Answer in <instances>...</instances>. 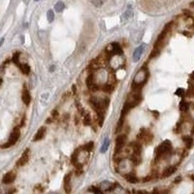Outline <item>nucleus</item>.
<instances>
[{
  "mask_svg": "<svg viewBox=\"0 0 194 194\" xmlns=\"http://www.w3.org/2000/svg\"><path fill=\"white\" fill-rule=\"evenodd\" d=\"M77 153H78V150H76L74 153H73V155H72V162H73V164H76L77 163V161H78V155H77Z\"/></svg>",
  "mask_w": 194,
  "mask_h": 194,
  "instance_id": "7c9ffc66",
  "label": "nucleus"
},
{
  "mask_svg": "<svg viewBox=\"0 0 194 194\" xmlns=\"http://www.w3.org/2000/svg\"><path fill=\"white\" fill-rule=\"evenodd\" d=\"M125 143H126L125 135H120L117 138V140H116V151L117 153H119V151L123 149Z\"/></svg>",
  "mask_w": 194,
  "mask_h": 194,
  "instance_id": "20e7f679",
  "label": "nucleus"
},
{
  "mask_svg": "<svg viewBox=\"0 0 194 194\" xmlns=\"http://www.w3.org/2000/svg\"><path fill=\"white\" fill-rule=\"evenodd\" d=\"M176 170H177V168H176L175 166H171V167H169L167 168L164 172H163L162 174V177H164V178H168L170 177L171 175H173L175 172H176Z\"/></svg>",
  "mask_w": 194,
  "mask_h": 194,
  "instance_id": "2eb2a0df",
  "label": "nucleus"
},
{
  "mask_svg": "<svg viewBox=\"0 0 194 194\" xmlns=\"http://www.w3.org/2000/svg\"><path fill=\"white\" fill-rule=\"evenodd\" d=\"M188 108H189V104L186 101H184L183 100V101L180 103V111L186 112L187 110H188Z\"/></svg>",
  "mask_w": 194,
  "mask_h": 194,
  "instance_id": "6ab92c4d",
  "label": "nucleus"
},
{
  "mask_svg": "<svg viewBox=\"0 0 194 194\" xmlns=\"http://www.w3.org/2000/svg\"><path fill=\"white\" fill-rule=\"evenodd\" d=\"M1 83H2V79L0 78V86H1Z\"/></svg>",
  "mask_w": 194,
  "mask_h": 194,
  "instance_id": "f704fd0d",
  "label": "nucleus"
},
{
  "mask_svg": "<svg viewBox=\"0 0 194 194\" xmlns=\"http://www.w3.org/2000/svg\"><path fill=\"white\" fill-rule=\"evenodd\" d=\"M70 178H71V175L67 174L64 177V189L67 193H70L71 191V184H70Z\"/></svg>",
  "mask_w": 194,
  "mask_h": 194,
  "instance_id": "4468645a",
  "label": "nucleus"
},
{
  "mask_svg": "<svg viewBox=\"0 0 194 194\" xmlns=\"http://www.w3.org/2000/svg\"><path fill=\"white\" fill-rule=\"evenodd\" d=\"M12 60H13V62L17 65V66H20V52H15L14 53V56H13V58H12Z\"/></svg>",
  "mask_w": 194,
  "mask_h": 194,
  "instance_id": "5701e85b",
  "label": "nucleus"
},
{
  "mask_svg": "<svg viewBox=\"0 0 194 194\" xmlns=\"http://www.w3.org/2000/svg\"><path fill=\"white\" fill-rule=\"evenodd\" d=\"M112 53L113 54H116V56H122V49L121 47L118 44V43H113L112 44Z\"/></svg>",
  "mask_w": 194,
  "mask_h": 194,
  "instance_id": "f8f14e48",
  "label": "nucleus"
},
{
  "mask_svg": "<svg viewBox=\"0 0 194 194\" xmlns=\"http://www.w3.org/2000/svg\"><path fill=\"white\" fill-rule=\"evenodd\" d=\"M83 124L84 125H90L91 124V118H90V116L88 114H84V118H83Z\"/></svg>",
  "mask_w": 194,
  "mask_h": 194,
  "instance_id": "a878e982",
  "label": "nucleus"
},
{
  "mask_svg": "<svg viewBox=\"0 0 194 194\" xmlns=\"http://www.w3.org/2000/svg\"><path fill=\"white\" fill-rule=\"evenodd\" d=\"M130 109H132V107L127 102H125V104H124V106L122 108V110H121V117H124L125 114L130 111Z\"/></svg>",
  "mask_w": 194,
  "mask_h": 194,
  "instance_id": "f3484780",
  "label": "nucleus"
},
{
  "mask_svg": "<svg viewBox=\"0 0 194 194\" xmlns=\"http://www.w3.org/2000/svg\"><path fill=\"white\" fill-rule=\"evenodd\" d=\"M3 42H4V38H1L0 39V48H1L2 44H3Z\"/></svg>",
  "mask_w": 194,
  "mask_h": 194,
  "instance_id": "473e14b6",
  "label": "nucleus"
},
{
  "mask_svg": "<svg viewBox=\"0 0 194 194\" xmlns=\"http://www.w3.org/2000/svg\"><path fill=\"white\" fill-rule=\"evenodd\" d=\"M93 147H94L93 142H89L86 146H83V149L87 150V151H91L93 149Z\"/></svg>",
  "mask_w": 194,
  "mask_h": 194,
  "instance_id": "bb28decb",
  "label": "nucleus"
},
{
  "mask_svg": "<svg viewBox=\"0 0 194 194\" xmlns=\"http://www.w3.org/2000/svg\"><path fill=\"white\" fill-rule=\"evenodd\" d=\"M133 16V8L131 5H128V7H127L126 11L122 14V17H121V21H127Z\"/></svg>",
  "mask_w": 194,
  "mask_h": 194,
  "instance_id": "ddd939ff",
  "label": "nucleus"
},
{
  "mask_svg": "<svg viewBox=\"0 0 194 194\" xmlns=\"http://www.w3.org/2000/svg\"><path fill=\"white\" fill-rule=\"evenodd\" d=\"M65 8V5L62 1H58L56 5H54V10H56L57 13H60V12H62Z\"/></svg>",
  "mask_w": 194,
  "mask_h": 194,
  "instance_id": "dca6fc26",
  "label": "nucleus"
},
{
  "mask_svg": "<svg viewBox=\"0 0 194 194\" xmlns=\"http://www.w3.org/2000/svg\"><path fill=\"white\" fill-rule=\"evenodd\" d=\"M109 145H110V140H109L108 138H106V139H105V142H104V144H103L102 148H101V149H100V151H101L102 153H106V150H107L108 148H109Z\"/></svg>",
  "mask_w": 194,
  "mask_h": 194,
  "instance_id": "412c9836",
  "label": "nucleus"
},
{
  "mask_svg": "<svg viewBox=\"0 0 194 194\" xmlns=\"http://www.w3.org/2000/svg\"><path fill=\"white\" fill-rule=\"evenodd\" d=\"M114 187V184L112 183H110V181H102V183L100 184L99 188L102 190V192H107V191L113 190Z\"/></svg>",
  "mask_w": 194,
  "mask_h": 194,
  "instance_id": "1a4fd4ad",
  "label": "nucleus"
},
{
  "mask_svg": "<svg viewBox=\"0 0 194 194\" xmlns=\"http://www.w3.org/2000/svg\"><path fill=\"white\" fill-rule=\"evenodd\" d=\"M172 151V143L169 140H166L161 143L155 149V155L157 158H160L163 155L169 154Z\"/></svg>",
  "mask_w": 194,
  "mask_h": 194,
  "instance_id": "f257e3e1",
  "label": "nucleus"
},
{
  "mask_svg": "<svg viewBox=\"0 0 194 194\" xmlns=\"http://www.w3.org/2000/svg\"><path fill=\"white\" fill-rule=\"evenodd\" d=\"M126 180L130 184H136L138 183V179L133 175H126Z\"/></svg>",
  "mask_w": 194,
  "mask_h": 194,
  "instance_id": "aec40b11",
  "label": "nucleus"
},
{
  "mask_svg": "<svg viewBox=\"0 0 194 194\" xmlns=\"http://www.w3.org/2000/svg\"><path fill=\"white\" fill-rule=\"evenodd\" d=\"M29 159V149H25V151L21 154V158L17 160V166H23V165H25L27 161Z\"/></svg>",
  "mask_w": 194,
  "mask_h": 194,
  "instance_id": "0eeeda50",
  "label": "nucleus"
},
{
  "mask_svg": "<svg viewBox=\"0 0 194 194\" xmlns=\"http://www.w3.org/2000/svg\"><path fill=\"white\" fill-rule=\"evenodd\" d=\"M47 19L49 21V22H52L54 20V13L52 10H49L47 13Z\"/></svg>",
  "mask_w": 194,
  "mask_h": 194,
  "instance_id": "b1692460",
  "label": "nucleus"
},
{
  "mask_svg": "<svg viewBox=\"0 0 194 194\" xmlns=\"http://www.w3.org/2000/svg\"><path fill=\"white\" fill-rule=\"evenodd\" d=\"M176 179H177V180H175V183H178V181H180V179H181V178H180V177H178V178H176Z\"/></svg>",
  "mask_w": 194,
  "mask_h": 194,
  "instance_id": "72a5a7b5",
  "label": "nucleus"
},
{
  "mask_svg": "<svg viewBox=\"0 0 194 194\" xmlns=\"http://www.w3.org/2000/svg\"><path fill=\"white\" fill-rule=\"evenodd\" d=\"M103 90H104V91H106V92H111L112 90H113V86L112 84H109V83H106V84H104V86H103Z\"/></svg>",
  "mask_w": 194,
  "mask_h": 194,
  "instance_id": "cd10ccee",
  "label": "nucleus"
},
{
  "mask_svg": "<svg viewBox=\"0 0 194 194\" xmlns=\"http://www.w3.org/2000/svg\"><path fill=\"white\" fill-rule=\"evenodd\" d=\"M123 118H124V117H121V118H119V120H118V126H117V129H116V131H117V132L120 131V129L122 128V125H123Z\"/></svg>",
  "mask_w": 194,
  "mask_h": 194,
  "instance_id": "c85d7f7f",
  "label": "nucleus"
},
{
  "mask_svg": "<svg viewBox=\"0 0 194 194\" xmlns=\"http://www.w3.org/2000/svg\"><path fill=\"white\" fill-rule=\"evenodd\" d=\"M45 133H46V127L44 126H42L40 127V128L38 129V131L36 132V134L34 136V139H33V141H39V140H42V139L44 138L45 136Z\"/></svg>",
  "mask_w": 194,
  "mask_h": 194,
  "instance_id": "9d476101",
  "label": "nucleus"
},
{
  "mask_svg": "<svg viewBox=\"0 0 194 194\" xmlns=\"http://www.w3.org/2000/svg\"><path fill=\"white\" fill-rule=\"evenodd\" d=\"M21 99L23 101V103L26 106H28L30 104V101H31V96H30V93L27 89L22 90V94H21Z\"/></svg>",
  "mask_w": 194,
  "mask_h": 194,
  "instance_id": "9b49d317",
  "label": "nucleus"
},
{
  "mask_svg": "<svg viewBox=\"0 0 194 194\" xmlns=\"http://www.w3.org/2000/svg\"><path fill=\"white\" fill-rule=\"evenodd\" d=\"M176 95L180 96V97H184L185 95V90L184 88H179L177 91H176Z\"/></svg>",
  "mask_w": 194,
  "mask_h": 194,
  "instance_id": "c756f323",
  "label": "nucleus"
},
{
  "mask_svg": "<svg viewBox=\"0 0 194 194\" xmlns=\"http://www.w3.org/2000/svg\"><path fill=\"white\" fill-rule=\"evenodd\" d=\"M19 67H20V69H21V71L22 74H24V75H28V74H29V72H30V67H29V66H28L27 64L20 65Z\"/></svg>",
  "mask_w": 194,
  "mask_h": 194,
  "instance_id": "a211bd4d",
  "label": "nucleus"
},
{
  "mask_svg": "<svg viewBox=\"0 0 194 194\" xmlns=\"http://www.w3.org/2000/svg\"><path fill=\"white\" fill-rule=\"evenodd\" d=\"M145 47H146V44H142L140 47H138L136 50H135L134 53H133V60H134L135 62L138 61V60L140 59L142 53H143V52L145 50Z\"/></svg>",
  "mask_w": 194,
  "mask_h": 194,
  "instance_id": "6e6552de",
  "label": "nucleus"
},
{
  "mask_svg": "<svg viewBox=\"0 0 194 194\" xmlns=\"http://www.w3.org/2000/svg\"><path fill=\"white\" fill-rule=\"evenodd\" d=\"M35 1H39V0H35Z\"/></svg>",
  "mask_w": 194,
  "mask_h": 194,
  "instance_id": "c9c22d12",
  "label": "nucleus"
},
{
  "mask_svg": "<svg viewBox=\"0 0 194 194\" xmlns=\"http://www.w3.org/2000/svg\"><path fill=\"white\" fill-rule=\"evenodd\" d=\"M87 87L91 91H96L98 89V86L94 83V76L92 74L89 75L87 79Z\"/></svg>",
  "mask_w": 194,
  "mask_h": 194,
  "instance_id": "423d86ee",
  "label": "nucleus"
},
{
  "mask_svg": "<svg viewBox=\"0 0 194 194\" xmlns=\"http://www.w3.org/2000/svg\"><path fill=\"white\" fill-rule=\"evenodd\" d=\"M184 141L185 143V146L187 149H191L192 148V143H193V140L191 137H184Z\"/></svg>",
  "mask_w": 194,
  "mask_h": 194,
  "instance_id": "4be33fe9",
  "label": "nucleus"
},
{
  "mask_svg": "<svg viewBox=\"0 0 194 194\" xmlns=\"http://www.w3.org/2000/svg\"><path fill=\"white\" fill-rule=\"evenodd\" d=\"M89 191H91V192H94V193H102V190L100 188H97V187H90L89 188Z\"/></svg>",
  "mask_w": 194,
  "mask_h": 194,
  "instance_id": "2f4dec72",
  "label": "nucleus"
},
{
  "mask_svg": "<svg viewBox=\"0 0 194 194\" xmlns=\"http://www.w3.org/2000/svg\"><path fill=\"white\" fill-rule=\"evenodd\" d=\"M20 137H21V131H20L19 128H17V127H16V128L12 131V133H11L9 141L2 146V149H8L9 147H11V146L15 145L17 142V140L20 139Z\"/></svg>",
  "mask_w": 194,
  "mask_h": 194,
  "instance_id": "f03ea898",
  "label": "nucleus"
},
{
  "mask_svg": "<svg viewBox=\"0 0 194 194\" xmlns=\"http://www.w3.org/2000/svg\"><path fill=\"white\" fill-rule=\"evenodd\" d=\"M90 2H91L95 7H101V6L104 4L105 0H89Z\"/></svg>",
  "mask_w": 194,
  "mask_h": 194,
  "instance_id": "393cba45",
  "label": "nucleus"
},
{
  "mask_svg": "<svg viewBox=\"0 0 194 194\" xmlns=\"http://www.w3.org/2000/svg\"><path fill=\"white\" fill-rule=\"evenodd\" d=\"M16 177H17V175H16V173L14 171L8 172L7 174L4 175V177L2 179V183L5 184H12L15 180Z\"/></svg>",
  "mask_w": 194,
  "mask_h": 194,
  "instance_id": "39448f33",
  "label": "nucleus"
},
{
  "mask_svg": "<svg viewBox=\"0 0 194 194\" xmlns=\"http://www.w3.org/2000/svg\"><path fill=\"white\" fill-rule=\"evenodd\" d=\"M131 170H132V161L131 160L123 159V160H121L119 162L118 168V172L124 173L125 175H127L128 173H130Z\"/></svg>",
  "mask_w": 194,
  "mask_h": 194,
  "instance_id": "7ed1b4c3",
  "label": "nucleus"
}]
</instances>
